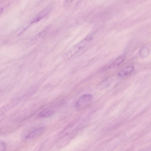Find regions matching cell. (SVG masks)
<instances>
[{"label": "cell", "instance_id": "6da1fadb", "mask_svg": "<svg viewBox=\"0 0 151 151\" xmlns=\"http://www.w3.org/2000/svg\"><path fill=\"white\" fill-rule=\"evenodd\" d=\"M92 97L90 94H86L81 96L77 101L76 106L77 108L81 107L85 104L90 102Z\"/></svg>", "mask_w": 151, "mask_h": 151}, {"label": "cell", "instance_id": "7a4b0ae2", "mask_svg": "<svg viewBox=\"0 0 151 151\" xmlns=\"http://www.w3.org/2000/svg\"><path fill=\"white\" fill-rule=\"evenodd\" d=\"M44 129L43 127H41L36 129L30 132L25 137L26 139H32L40 135L42 133Z\"/></svg>", "mask_w": 151, "mask_h": 151}, {"label": "cell", "instance_id": "3957f363", "mask_svg": "<svg viewBox=\"0 0 151 151\" xmlns=\"http://www.w3.org/2000/svg\"><path fill=\"white\" fill-rule=\"evenodd\" d=\"M134 67L133 65L126 67L120 71L118 74L120 76H127L131 73L134 70Z\"/></svg>", "mask_w": 151, "mask_h": 151}, {"label": "cell", "instance_id": "277c9868", "mask_svg": "<svg viewBox=\"0 0 151 151\" xmlns=\"http://www.w3.org/2000/svg\"><path fill=\"white\" fill-rule=\"evenodd\" d=\"M54 113V111L53 109H47L40 112L39 116L42 117H47L52 116Z\"/></svg>", "mask_w": 151, "mask_h": 151}, {"label": "cell", "instance_id": "5b68a950", "mask_svg": "<svg viewBox=\"0 0 151 151\" xmlns=\"http://www.w3.org/2000/svg\"><path fill=\"white\" fill-rule=\"evenodd\" d=\"M125 57L124 55H121L113 61L111 65V67H116L120 65L125 60Z\"/></svg>", "mask_w": 151, "mask_h": 151}, {"label": "cell", "instance_id": "8992f818", "mask_svg": "<svg viewBox=\"0 0 151 151\" xmlns=\"http://www.w3.org/2000/svg\"><path fill=\"white\" fill-rule=\"evenodd\" d=\"M149 49L148 48L145 47L142 49L140 53V56L143 58L147 57L149 54Z\"/></svg>", "mask_w": 151, "mask_h": 151}, {"label": "cell", "instance_id": "52a82bcc", "mask_svg": "<svg viewBox=\"0 0 151 151\" xmlns=\"http://www.w3.org/2000/svg\"><path fill=\"white\" fill-rule=\"evenodd\" d=\"M12 104L13 103L7 104L0 109V115L4 114L9 110L11 108V106H12Z\"/></svg>", "mask_w": 151, "mask_h": 151}, {"label": "cell", "instance_id": "ba28073f", "mask_svg": "<svg viewBox=\"0 0 151 151\" xmlns=\"http://www.w3.org/2000/svg\"><path fill=\"white\" fill-rule=\"evenodd\" d=\"M5 144L1 142H0V151L4 150L5 149Z\"/></svg>", "mask_w": 151, "mask_h": 151}, {"label": "cell", "instance_id": "9c48e42d", "mask_svg": "<svg viewBox=\"0 0 151 151\" xmlns=\"http://www.w3.org/2000/svg\"><path fill=\"white\" fill-rule=\"evenodd\" d=\"M74 0H65L64 3L65 4H68L71 3Z\"/></svg>", "mask_w": 151, "mask_h": 151}, {"label": "cell", "instance_id": "30bf717a", "mask_svg": "<svg viewBox=\"0 0 151 151\" xmlns=\"http://www.w3.org/2000/svg\"><path fill=\"white\" fill-rule=\"evenodd\" d=\"M4 11V8L2 7H0V15Z\"/></svg>", "mask_w": 151, "mask_h": 151}]
</instances>
